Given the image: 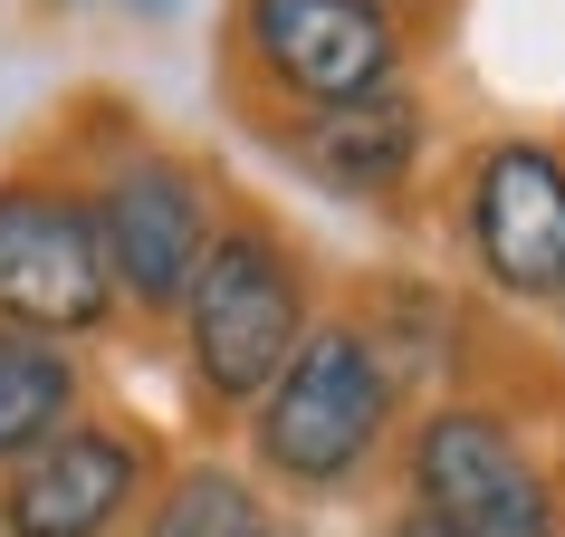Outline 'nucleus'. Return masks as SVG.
<instances>
[{
	"mask_svg": "<svg viewBox=\"0 0 565 537\" xmlns=\"http://www.w3.org/2000/svg\"><path fill=\"white\" fill-rule=\"evenodd\" d=\"M182 346H192V385L211 403H259L307 346V278L288 240L268 221H231L211 240L202 278L182 298Z\"/></svg>",
	"mask_w": 565,
	"mask_h": 537,
	"instance_id": "f257e3e1",
	"label": "nucleus"
},
{
	"mask_svg": "<svg viewBox=\"0 0 565 537\" xmlns=\"http://www.w3.org/2000/svg\"><path fill=\"white\" fill-rule=\"evenodd\" d=\"M393 422V365L374 356V336L355 327H307L298 365L259 393V422H249V442L278 480H298V489H335V480H355L374 461Z\"/></svg>",
	"mask_w": 565,
	"mask_h": 537,
	"instance_id": "f03ea898",
	"label": "nucleus"
},
{
	"mask_svg": "<svg viewBox=\"0 0 565 537\" xmlns=\"http://www.w3.org/2000/svg\"><path fill=\"white\" fill-rule=\"evenodd\" d=\"M116 307V260L96 231V192L67 173L0 182V327L87 336Z\"/></svg>",
	"mask_w": 565,
	"mask_h": 537,
	"instance_id": "7ed1b4c3",
	"label": "nucleus"
},
{
	"mask_svg": "<svg viewBox=\"0 0 565 537\" xmlns=\"http://www.w3.org/2000/svg\"><path fill=\"white\" fill-rule=\"evenodd\" d=\"M96 231H106V260H116V298L145 307V317L192 298L211 240H221L192 164H173V154H153V145L106 164V182H96Z\"/></svg>",
	"mask_w": 565,
	"mask_h": 537,
	"instance_id": "20e7f679",
	"label": "nucleus"
},
{
	"mask_svg": "<svg viewBox=\"0 0 565 537\" xmlns=\"http://www.w3.org/2000/svg\"><path fill=\"white\" fill-rule=\"evenodd\" d=\"M413 508L450 518L460 537H556V489L499 413L441 403L413 432Z\"/></svg>",
	"mask_w": 565,
	"mask_h": 537,
	"instance_id": "39448f33",
	"label": "nucleus"
},
{
	"mask_svg": "<svg viewBox=\"0 0 565 537\" xmlns=\"http://www.w3.org/2000/svg\"><path fill=\"white\" fill-rule=\"evenodd\" d=\"M239 59L298 106H355L393 77L384 0H239Z\"/></svg>",
	"mask_w": 565,
	"mask_h": 537,
	"instance_id": "423d86ee",
	"label": "nucleus"
},
{
	"mask_svg": "<svg viewBox=\"0 0 565 537\" xmlns=\"http://www.w3.org/2000/svg\"><path fill=\"white\" fill-rule=\"evenodd\" d=\"M470 250L518 298H565V164L546 145H489L479 154Z\"/></svg>",
	"mask_w": 565,
	"mask_h": 537,
	"instance_id": "0eeeda50",
	"label": "nucleus"
},
{
	"mask_svg": "<svg viewBox=\"0 0 565 537\" xmlns=\"http://www.w3.org/2000/svg\"><path fill=\"white\" fill-rule=\"evenodd\" d=\"M135 489H145V451L106 422H77L0 480V537H106L135 508Z\"/></svg>",
	"mask_w": 565,
	"mask_h": 537,
	"instance_id": "6e6552de",
	"label": "nucleus"
},
{
	"mask_svg": "<svg viewBox=\"0 0 565 537\" xmlns=\"http://www.w3.org/2000/svg\"><path fill=\"white\" fill-rule=\"evenodd\" d=\"M413 145H422V106L384 87V96H355V106H327V116L298 135V164L327 182V192H345V202H374V192L403 182Z\"/></svg>",
	"mask_w": 565,
	"mask_h": 537,
	"instance_id": "1a4fd4ad",
	"label": "nucleus"
},
{
	"mask_svg": "<svg viewBox=\"0 0 565 537\" xmlns=\"http://www.w3.org/2000/svg\"><path fill=\"white\" fill-rule=\"evenodd\" d=\"M77 432V365L58 336L0 327V471H20L39 451Z\"/></svg>",
	"mask_w": 565,
	"mask_h": 537,
	"instance_id": "9d476101",
	"label": "nucleus"
},
{
	"mask_svg": "<svg viewBox=\"0 0 565 537\" xmlns=\"http://www.w3.org/2000/svg\"><path fill=\"white\" fill-rule=\"evenodd\" d=\"M268 518H259V499H249V480L239 471H182L163 499L145 508V528L135 537H259Z\"/></svg>",
	"mask_w": 565,
	"mask_h": 537,
	"instance_id": "9b49d317",
	"label": "nucleus"
},
{
	"mask_svg": "<svg viewBox=\"0 0 565 537\" xmlns=\"http://www.w3.org/2000/svg\"><path fill=\"white\" fill-rule=\"evenodd\" d=\"M393 537H460V528H450V518H431V508H403V518H393Z\"/></svg>",
	"mask_w": 565,
	"mask_h": 537,
	"instance_id": "f8f14e48",
	"label": "nucleus"
},
{
	"mask_svg": "<svg viewBox=\"0 0 565 537\" xmlns=\"http://www.w3.org/2000/svg\"><path fill=\"white\" fill-rule=\"evenodd\" d=\"M135 10H173V0H135Z\"/></svg>",
	"mask_w": 565,
	"mask_h": 537,
	"instance_id": "ddd939ff",
	"label": "nucleus"
},
{
	"mask_svg": "<svg viewBox=\"0 0 565 537\" xmlns=\"http://www.w3.org/2000/svg\"><path fill=\"white\" fill-rule=\"evenodd\" d=\"M259 537H288V528H259Z\"/></svg>",
	"mask_w": 565,
	"mask_h": 537,
	"instance_id": "4468645a",
	"label": "nucleus"
}]
</instances>
